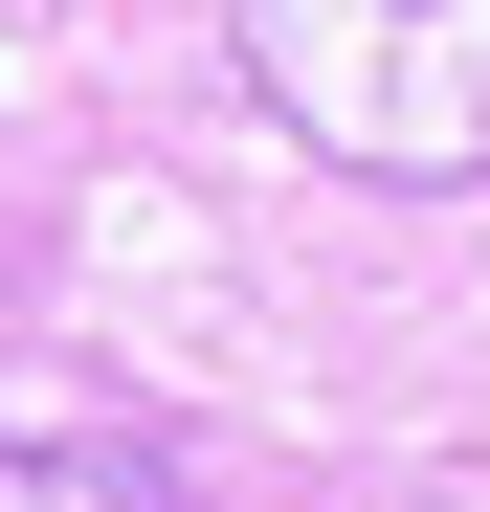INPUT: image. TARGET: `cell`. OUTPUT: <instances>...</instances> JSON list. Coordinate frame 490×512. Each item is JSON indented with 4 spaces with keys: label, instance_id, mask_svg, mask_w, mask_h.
<instances>
[{
    "label": "cell",
    "instance_id": "cell-2",
    "mask_svg": "<svg viewBox=\"0 0 490 512\" xmlns=\"http://www.w3.org/2000/svg\"><path fill=\"white\" fill-rule=\"evenodd\" d=\"M0 512H201L179 423H0Z\"/></svg>",
    "mask_w": 490,
    "mask_h": 512
},
{
    "label": "cell",
    "instance_id": "cell-1",
    "mask_svg": "<svg viewBox=\"0 0 490 512\" xmlns=\"http://www.w3.org/2000/svg\"><path fill=\"white\" fill-rule=\"evenodd\" d=\"M290 156L401 201H490V0H223Z\"/></svg>",
    "mask_w": 490,
    "mask_h": 512
}]
</instances>
